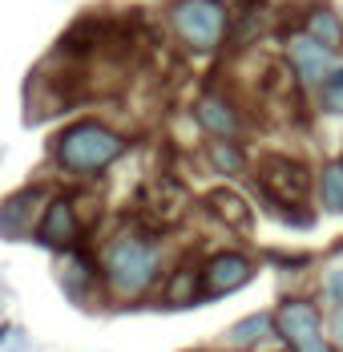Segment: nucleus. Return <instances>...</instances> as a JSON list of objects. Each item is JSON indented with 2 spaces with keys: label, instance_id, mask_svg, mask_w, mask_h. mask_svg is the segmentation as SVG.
<instances>
[{
  "label": "nucleus",
  "instance_id": "nucleus-9",
  "mask_svg": "<svg viewBox=\"0 0 343 352\" xmlns=\"http://www.w3.org/2000/svg\"><path fill=\"white\" fill-rule=\"evenodd\" d=\"M190 118H194L202 142H246V134H250V109L222 85L202 89L190 106Z\"/></svg>",
  "mask_w": 343,
  "mask_h": 352
},
{
  "label": "nucleus",
  "instance_id": "nucleus-20",
  "mask_svg": "<svg viewBox=\"0 0 343 352\" xmlns=\"http://www.w3.org/2000/svg\"><path fill=\"white\" fill-rule=\"evenodd\" d=\"M315 106L327 118H343V65H335V73L327 77V85L315 94Z\"/></svg>",
  "mask_w": 343,
  "mask_h": 352
},
{
  "label": "nucleus",
  "instance_id": "nucleus-3",
  "mask_svg": "<svg viewBox=\"0 0 343 352\" xmlns=\"http://www.w3.org/2000/svg\"><path fill=\"white\" fill-rule=\"evenodd\" d=\"M255 195L263 199V207L283 223V227H295V231H311L315 227V207H311V195H315V166L299 154H283V150H267L255 158Z\"/></svg>",
  "mask_w": 343,
  "mask_h": 352
},
{
  "label": "nucleus",
  "instance_id": "nucleus-14",
  "mask_svg": "<svg viewBox=\"0 0 343 352\" xmlns=\"http://www.w3.org/2000/svg\"><path fill=\"white\" fill-rule=\"evenodd\" d=\"M202 255V251H198ZM198 255H178L170 267V276L158 292V304L154 308H198L206 304V287H202V267H198Z\"/></svg>",
  "mask_w": 343,
  "mask_h": 352
},
{
  "label": "nucleus",
  "instance_id": "nucleus-24",
  "mask_svg": "<svg viewBox=\"0 0 343 352\" xmlns=\"http://www.w3.org/2000/svg\"><path fill=\"white\" fill-rule=\"evenodd\" d=\"M271 352H283V349H271Z\"/></svg>",
  "mask_w": 343,
  "mask_h": 352
},
{
  "label": "nucleus",
  "instance_id": "nucleus-13",
  "mask_svg": "<svg viewBox=\"0 0 343 352\" xmlns=\"http://www.w3.org/2000/svg\"><path fill=\"white\" fill-rule=\"evenodd\" d=\"M202 207L222 231H230V235H239V239H250L255 227H259L255 203H250L242 190H235V186H214V190H206Z\"/></svg>",
  "mask_w": 343,
  "mask_h": 352
},
{
  "label": "nucleus",
  "instance_id": "nucleus-5",
  "mask_svg": "<svg viewBox=\"0 0 343 352\" xmlns=\"http://www.w3.org/2000/svg\"><path fill=\"white\" fill-rule=\"evenodd\" d=\"M166 25L174 41L198 57L218 53L235 36V16L222 0H166Z\"/></svg>",
  "mask_w": 343,
  "mask_h": 352
},
{
  "label": "nucleus",
  "instance_id": "nucleus-7",
  "mask_svg": "<svg viewBox=\"0 0 343 352\" xmlns=\"http://www.w3.org/2000/svg\"><path fill=\"white\" fill-rule=\"evenodd\" d=\"M198 267H202L206 304H218V300H230V296L246 292L250 283L259 280L263 255H255L250 247H242V243H218V247H206L198 255Z\"/></svg>",
  "mask_w": 343,
  "mask_h": 352
},
{
  "label": "nucleus",
  "instance_id": "nucleus-17",
  "mask_svg": "<svg viewBox=\"0 0 343 352\" xmlns=\"http://www.w3.org/2000/svg\"><path fill=\"white\" fill-rule=\"evenodd\" d=\"M295 33H307L311 41H319L323 49L340 53L343 49V16H340V8H331L327 0H319V4L303 8V21H299Z\"/></svg>",
  "mask_w": 343,
  "mask_h": 352
},
{
  "label": "nucleus",
  "instance_id": "nucleus-10",
  "mask_svg": "<svg viewBox=\"0 0 343 352\" xmlns=\"http://www.w3.org/2000/svg\"><path fill=\"white\" fill-rule=\"evenodd\" d=\"M49 195H53V186H45V182H29V186L4 195L0 199V239H8V243H25L29 239L33 243Z\"/></svg>",
  "mask_w": 343,
  "mask_h": 352
},
{
  "label": "nucleus",
  "instance_id": "nucleus-6",
  "mask_svg": "<svg viewBox=\"0 0 343 352\" xmlns=\"http://www.w3.org/2000/svg\"><path fill=\"white\" fill-rule=\"evenodd\" d=\"M85 190L77 195V190H53L49 195V203H45V211H40V223H36V235L33 243L40 251H49L53 259L57 255H69V251H81V247H93V214L85 207Z\"/></svg>",
  "mask_w": 343,
  "mask_h": 352
},
{
  "label": "nucleus",
  "instance_id": "nucleus-22",
  "mask_svg": "<svg viewBox=\"0 0 343 352\" xmlns=\"http://www.w3.org/2000/svg\"><path fill=\"white\" fill-rule=\"evenodd\" d=\"M327 336H331V344H335V352H343V304H340V308H331V312H327Z\"/></svg>",
  "mask_w": 343,
  "mask_h": 352
},
{
  "label": "nucleus",
  "instance_id": "nucleus-19",
  "mask_svg": "<svg viewBox=\"0 0 343 352\" xmlns=\"http://www.w3.org/2000/svg\"><path fill=\"white\" fill-rule=\"evenodd\" d=\"M0 352H36L33 332L21 324V320H0Z\"/></svg>",
  "mask_w": 343,
  "mask_h": 352
},
{
  "label": "nucleus",
  "instance_id": "nucleus-21",
  "mask_svg": "<svg viewBox=\"0 0 343 352\" xmlns=\"http://www.w3.org/2000/svg\"><path fill=\"white\" fill-rule=\"evenodd\" d=\"M263 263H271V267H279V272H287V276H307L311 267H315V259L311 255H287V251H267L263 255Z\"/></svg>",
  "mask_w": 343,
  "mask_h": 352
},
{
  "label": "nucleus",
  "instance_id": "nucleus-12",
  "mask_svg": "<svg viewBox=\"0 0 343 352\" xmlns=\"http://www.w3.org/2000/svg\"><path fill=\"white\" fill-rule=\"evenodd\" d=\"M283 349L279 344V332H274V312L271 308H255L246 316L230 320L218 340H214V352H271Z\"/></svg>",
  "mask_w": 343,
  "mask_h": 352
},
{
  "label": "nucleus",
  "instance_id": "nucleus-8",
  "mask_svg": "<svg viewBox=\"0 0 343 352\" xmlns=\"http://www.w3.org/2000/svg\"><path fill=\"white\" fill-rule=\"evenodd\" d=\"M53 280L61 287L73 308L97 316V312H109L105 304V283H102V267H97V251L93 247H81V251H69V255H57L53 259Z\"/></svg>",
  "mask_w": 343,
  "mask_h": 352
},
{
  "label": "nucleus",
  "instance_id": "nucleus-2",
  "mask_svg": "<svg viewBox=\"0 0 343 352\" xmlns=\"http://www.w3.org/2000/svg\"><path fill=\"white\" fill-rule=\"evenodd\" d=\"M130 146H134L130 134L105 118H73L45 142V158L61 182L85 186V182H97L109 175L130 154Z\"/></svg>",
  "mask_w": 343,
  "mask_h": 352
},
{
  "label": "nucleus",
  "instance_id": "nucleus-11",
  "mask_svg": "<svg viewBox=\"0 0 343 352\" xmlns=\"http://www.w3.org/2000/svg\"><path fill=\"white\" fill-rule=\"evenodd\" d=\"M283 61L291 65L295 73V81H299V89L303 94H319L323 85H327V77L335 73V53L331 49H323L319 41H311L307 33H291L287 36V49H283Z\"/></svg>",
  "mask_w": 343,
  "mask_h": 352
},
{
  "label": "nucleus",
  "instance_id": "nucleus-15",
  "mask_svg": "<svg viewBox=\"0 0 343 352\" xmlns=\"http://www.w3.org/2000/svg\"><path fill=\"white\" fill-rule=\"evenodd\" d=\"M311 207L323 219H343V154L335 158H323L315 166V195H311Z\"/></svg>",
  "mask_w": 343,
  "mask_h": 352
},
{
  "label": "nucleus",
  "instance_id": "nucleus-16",
  "mask_svg": "<svg viewBox=\"0 0 343 352\" xmlns=\"http://www.w3.org/2000/svg\"><path fill=\"white\" fill-rule=\"evenodd\" d=\"M202 162L218 178H250V170H255L246 142H202Z\"/></svg>",
  "mask_w": 343,
  "mask_h": 352
},
{
  "label": "nucleus",
  "instance_id": "nucleus-18",
  "mask_svg": "<svg viewBox=\"0 0 343 352\" xmlns=\"http://www.w3.org/2000/svg\"><path fill=\"white\" fill-rule=\"evenodd\" d=\"M311 296H315L327 312L343 304V247H340V251H331L327 259H319V263H315V276H311Z\"/></svg>",
  "mask_w": 343,
  "mask_h": 352
},
{
  "label": "nucleus",
  "instance_id": "nucleus-1",
  "mask_svg": "<svg viewBox=\"0 0 343 352\" xmlns=\"http://www.w3.org/2000/svg\"><path fill=\"white\" fill-rule=\"evenodd\" d=\"M93 251H97L109 312H137L158 304V292L174 267V251L162 223L126 219L113 231H105Z\"/></svg>",
  "mask_w": 343,
  "mask_h": 352
},
{
  "label": "nucleus",
  "instance_id": "nucleus-4",
  "mask_svg": "<svg viewBox=\"0 0 343 352\" xmlns=\"http://www.w3.org/2000/svg\"><path fill=\"white\" fill-rule=\"evenodd\" d=\"M283 352H335L327 336V308L307 287H283L271 304Z\"/></svg>",
  "mask_w": 343,
  "mask_h": 352
},
{
  "label": "nucleus",
  "instance_id": "nucleus-23",
  "mask_svg": "<svg viewBox=\"0 0 343 352\" xmlns=\"http://www.w3.org/2000/svg\"><path fill=\"white\" fill-rule=\"evenodd\" d=\"M0 320H8V292L0 287Z\"/></svg>",
  "mask_w": 343,
  "mask_h": 352
}]
</instances>
